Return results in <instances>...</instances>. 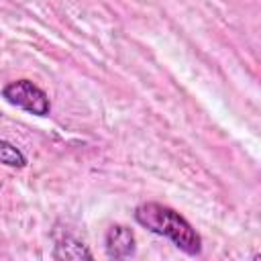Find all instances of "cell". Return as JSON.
<instances>
[{
    "mask_svg": "<svg viewBox=\"0 0 261 261\" xmlns=\"http://www.w3.org/2000/svg\"><path fill=\"white\" fill-rule=\"evenodd\" d=\"M53 259L57 261H77V259H92V251L88 249V245L80 239H75L73 234H61L55 239V247H53Z\"/></svg>",
    "mask_w": 261,
    "mask_h": 261,
    "instance_id": "obj_4",
    "label": "cell"
},
{
    "mask_svg": "<svg viewBox=\"0 0 261 261\" xmlns=\"http://www.w3.org/2000/svg\"><path fill=\"white\" fill-rule=\"evenodd\" d=\"M135 220L143 228L169 239L179 251L190 257H198L202 253V237L179 212L169 206H163L159 202H143L135 208Z\"/></svg>",
    "mask_w": 261,
    "mask_h": 261,
    "instance_id": "obj_1",
    "label": "cell"
},
{
    "mask_svg": "<svg viewBox=\"0 0 261 261\" xmlns=\"http://www.w3.org/2000/svg\"><path fill=\"white\" fill-rule=\"evenodd\" d=\"M104 251L108 259H128L137 251L135 232L124 224H112L104 234Z\"/></svg>",
    "mask_w": 261,
    "mask_h": 261,
    "instance_id": "obj_3",
    "label": "cell"
},
{
    "mask_svg": "<svg viewBox=\"0 0 261 261\" xmlns=\"http://www.w3.org/2000/svg\"><path fill=\"white\" fill-rule=\"evenodd\" d=\"M0 163H4L8 167L20 169V167L27 165V157H24V153L18 147H14L12 143L0 139Z\"/></svg>",
    "mask_w": 261,
    "mask_h": 261,
    "instance_id": "obj_5",
    "label": "cell"
},
{
    "mask_svg": "<svg viewBox=\"0 0 261 261\" xmlns=\"http://www.w3.org/2000/svg\"><path fill=\"white\" fill-rule=\"evenodd\" d=\"M2 98L24 110V112H31V114H37V116H47L51 112V100L49 96L45 94V90H41L37 84H33L31 80H14V82H8L4 88H2Z\"/></svg>",
    "mask_w": 261,
    "mask_h": 261,
    "instance_id": "obj_2",
    "label": "cell"
}]
</instances>
